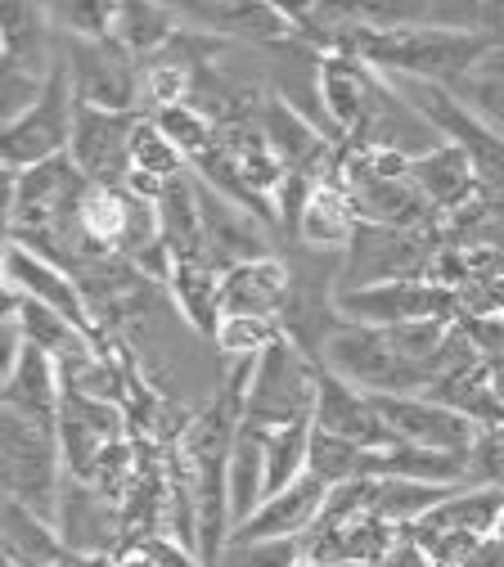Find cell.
Wrapping results in <instances>:
<instances>
[{
    "label": "cell",
    "instance_id": "1",
    "mask_svg": "<svg viewBox=\"0 0 504 567\" xmlns=\"http://www.w3.org/2000/svg\"><path fill=\"white\" fill-rule=\"evenodd\" d=\"M491 45H500V41L482 37V32H451V28H423V23H414V28L356 23L338 37V50L370 63L374 73L438 82V86H455Z\"/></svg>",
    "mask_w": 504,
    "mask_h": 567
},
{
    "label": "cell",
    "instance_id": "2",
    "mask_svg": "<svg viewBox=\"0 0 504 567\" xmlns=\"http://www.w3.org/2000/svg\"><path fill=\"white\" fill-rule=\"evenodd\" d=\"M0 477H6V501H19L45 523H54L68 468H63L59 433L50 423L23 419L14 410L0 414Z\"/></svg>",
    "mask_w": 504,
    "mask_h": 567
},
{
    "label": "cell",
    "instance_id": "3",
    "mask_svg": "<svg viewBox=\"0 0 504 567\" xmlns=\"http://www.w3.org/2000/svg\"><path fill=\"white\" fill-rule=\"evenodd\" d=\"M316 361L325 370H333L338 379H347L351 388H360L366 396H423L432 388V374L423 365H410L405 357H397V347L388 342L383 329L342 324L325 338Z\"/></svg>",
    "mask_w": 504,
    "mask_h": 567
},
{
    "label": "cell",
    "instance_id": "4",
    "mask_svg": "<svg viewBox=\"0 0 504 567\" xmlns=\"http://www.w3.org/2000/svg\"><path fill=\"white\" fill-rule=\"evenodd\" d=\"M320 396V361L307 357V347L284 338L257 357L253 388L244 401V423L253 429H284V423H311Z\"/></svg>",
    "mask_w": 504,
    "mask_h": 567
},
{
    "label": "cell",
    "instance_id": "5",
    "mask_svg": "<svg viewBox=\"0 0 504 567\" xmlns=\"http://www.w3.org/2000/svg\"><path fill=\"white\" fill-rule=\"evenodd\" d=\"M72 126H78V95H72L68 68L54 59L45 95L0 131V158H6V172H32L50 158H63L72 150Z\"/></svg>",
    "mask_w": 504,
    "mask_h": 567
},
{
    "label": "cell",
    "instance_id": "6",
    "mask_svg": "<svg viewBox=\"0 0 504 567\" xmlns=\"http://www.w3.org/2000/svg\"><path fill=\"white\" fill-rule=\"evenodd\" d=\"M59 63L68 68L72 95H78L82 109L135 113V100H140V86H144V68L117 41H78V37H68Z\"/></svg>",
    "mask_w": 504,
    "mask_h": 567
},
{
    "label": "cell",
    "instance_id": "7",
    "mask_svg": "<svg viewBox=\"0 0 504 567\" xmlns=\"http://www.w3.org/2000/svg\"><path fill=\"white\" fill-rule=\"evenodd\" d=\"M432 266H438V252H432L428 235L360 221L333 293L374 289V284H397V279H432Z\"/></svg>",
    "mask_w": 504,
    "mask_h": 567
},
{
    "label": "cell",
    "instance_id": "8",
    "mask_svg": "<svg viewBox=\"0 0 504 567\" xmlns=\"http://www.w3.org/2000/svg\"><path fill=\"white\" fill-rule=\"evenodd\" d=\"M333 311L360 329H397L414 320H460V293L438 279H397L374 289L333 293Z\"/></svg>",
    "mask_w": 504,
    "mask_h": 567
},
{
    "label": "cell",
    "instance_id": "9",
    "mask_svg": "<svg viewBox=\"0 0 504 567\" xmlns=\"http://www.w3.org/2000/svg\"><path fill=\"white\" fill-rule=\"evenodd\" d=\"M356 150H374V154H397L405 163H419L428 158L432 150L446 145V135L432 126L383 73L374 82V95L366 104V117H360V126L351 131Z\"/></svg>",
    "mask_w": 504,
    "mask_h": 567
},
{
    "label": "cell",
    "instance_id": "10",
    "mask_svg": "<svg viewBox=\"0 0 504 567\" xmlns=\"http://www.w3.org/2000/svg\"><path fill=\"white\" fill-rule=\"evenodd\" d=\"M383 423L392 442L401 446H419V451H432V455H451V460H473V446H477V423L428 401V396H374Z\"/></svg>",
    "mask_w": 504,
    "mask_h": 567
},
{
    "label": "cell",
    "instance_id": "11",
    "mask_svg": "<svg viewBox=\"0 0 504 567\" xmlns=\"http://www.w3.org/2000/svg\"><path fill=\"white\" fill-rule=\"evenodd\" d=\"M59 540L68 545V554L86 563V558H109L117 549V540L126 536V509L104 495L100 486L68 477L59 491V514H54Z\"/></svg>",
    "mask_w": 504,
    "mask_h": 567
},
{
    "label": "cell",
    "instance_id": "12",
    "mask_svg": "<svg viewBox=\"0 0 504 567\" xmlns=\"http://www.w3.org/2000/svg\"><path fill=\"white\" fill-rule=\"evenodd\" d=\"M140 113H104L78 104V126H72V163L100 189H126L131 181V140Z\"/></svg>",
    "mask_w": 504,
    "mask_h": 567
},
{
    "label": "cell",
    "instance_id": "13",
    "mask_svg": "<svg viewBox=\"0 0 504 567\" xmlns=\"http://www.w3.org/2000/svg\"><path fill=\"white\" fill-rule=\"evenodd\" d=\"M59 451H63V468L68 477L91 482L95 464L122 446V410L113 401H95V396H78L63 388V410H59Z\"/></svg>",
    "mask_w": 504,
    "mask_h": 567
},
{
    "label": "cell",
    "instance_id": "14",
    "mask_svg": "<svg viewBox=\"0 0 504 567\" xmlns=\"http://www.w3.org/2000/svg\"><path fill=\"white\" fill-rule=\"evenodd\" d=\"M6 289L37 302V307H50L59 311L63 320H72L78 329H86L95 338V316H91V298L82 293V284L72 279L59 261L23 248V244H6Z\"/></svg>",
    "mask_w": 504,
    "mask_h": 567
},
{
    "label": "cell",
    "instance_id": "15",
    "mask_svg": "<svg viewBox=\"0 0 504 567\" xmlns=\"http://www.w3.org/2000/svg\"><path fill=\"white\" fill-rule=\"evenodd\" d=\"M311 429H320L329 437H342L351 446H366V451L397 446L392 433H388V423H383V414H379V405H374V396L351 388L347 379H338L325 365H320V396H316Z\"/></svg>",
    "mask_w": 504,
    "mask_h": 567
},
{
    "label": "cell",
    "instance_id": "16",
    "mask_svg": "<svg viewBox=\"0 0 504 567\" xmlns=\"http://www.w3.org/2000/svg\"><path fill=\"white\" fill-rule=\"evenodd\" d=\"M401 532L388 527L374 514L351 518H320V527L307 536V563H351V567H383L397 549Z\"/></svg>",
    "mask_w": 504,
    "mask_h": 567
},
{
    "label": "cell",
    "instance_id": "17",
    "mask_svg": "<svg viewBox=\"0 0 504 567\" xmlns=\"http://www.w3.org/2000/svg\"><path fill=\"white\" fill-rule=\"evenodd\" d=\"M329 491L333 486H325L320 477L307 473L302 482H294L288 491L270 495V501L244 527H235L230 540H307L320 527V518H325Z\"/></svg>",
    "mask_w": 504,
    "mask_h": 567
},
{
    "label": "cell",
    "instance_id": "18",
    "mask_svg": "<svg viewBox=\"0 0 504 567\" xmlns=\"http://www.w3.org/2000/svg\"><path fill=\"white\" fill-rule=\"evenodd\" d=\"M288 266L279 257L244 261L222 275V316H257V320H279L288 311Z\"/></svg>",
    "mask_w": 504,
    "mask_h": 567
},
{
    "label": "cell",
    "instance_id": "19",
    "mask_svg": "<svg viewBox=\"0 0 504 567\" xmlns=\"http://www.w3.org/2000/svg\"><path fill=\"white\" fill-rule=\"evenodd\" d=\"M374 82H379V73L370 63H360L356 54H342V50L320 54L316 86H320V104H325V117H329L333 135H351L360 126L366 104L374 95Z\"/></svg>",
    "mask_w": 504,
    "mask_h": 567
},
{
    "label": "cell",
    "instance_id": "20",
    "mask_svg": "<svg viewBox=\"0 0 504 567\" xmlns=\"http://www.w3.org/2000/svg\"><path fill=\"white\" fill-rule=\"evenodd\" d=\"M0 401H6V410L23 414V419H37V423H50V429H54L59 410H63V374H59V361L28 342L19 370L10 379H0Z\"/></svg>",
    "mask_w": 504,
    "mask_h": 567
},
{
    "label": "cell",
    "instance_id": "21",
    "mask_svg": "<svg viewBox=\"0 0 504 567\" xmlns=\"http://www.w3.org/2000/svg\"><path fill=\"white\" fill-rule=\"evenodd\" d=\"M50 10L28 6V0H10L0 6V68H19V73H41L50 78V68L59 54H50Z\"/></svg>",
    "mask_w": 504,
    "mask_h": 567
},
{
    "label": "cell",
    "instance_id": "22",
    "mask_svg": "<svg viewBox=\"0 0 504 567\" xmlns=\"http://www.w3.org/2000/svg\"><path fill=\"white\" fill-rule=\"evenodd\" d=\"M410 176H414V185L428 194V203L438 212H464V207H473V198L482 189L473 158L460 145H451V140L442 150H432L428 158L410 163Z\"/></svg>",
    "mask_w": 504,
    "mask_h": 567
},
{
    "label": "cell",
    "instance_id": "23",
    "mask_svg": "<svg viewBox=\"0 0 504 567\" xmlns=\"http://www.w3.org/2000/svg\"><path fill=\"white\" fill-rule=\"evenodd\" d=\"M158 226H163V244H167L176 266L181 261H203L207 266V230H203V207H198V189H194L189 172L163 185Z\"/></svg>",
    "mask_w": 504,
    "mask_h": 567
},
{
    "label": "cell",
    "instance_id": "24",
    "mask_svg": "<svg viewBox=\"0 0 504 567\" xmlns=\"http://www.w3.org/2000/svg\"><path fill=\"white\" fill-rule=\"evenodd\" d=\"M356 230H360V212H356V203H351V194H347V185L338 181V176H329V181H320V189L311 194V203H307V212H302V221H298V239L307 244V248H351V239H356Z\"/></svg>",
    "mask_w": 504,
    "mask_h": 567
},
{
    "label": "cell",
    "instance_id": "25",
    "mask_svg": "<svg viewBox=\"0 0 504 567\" xmlns=\"http://www.w3.org/2000/svg\"><path fill=\"white\" fill-rule=\"evenodd\" d=\"M72 554L59 527L19 501H6V567H68Z\"/></svg>",
    "mask_w": 504,
    "mask_h": 567
},
{
    "label": "cell",
    "instance_id": "26",
    "mask_svg": "<svg viewBox=\"0 0 504 567\" xmlns=\"http://www.w3.org/2000/svg\"><path fill=\"white\" fill-rule=\"evenodd\" d=\"M226 501H230V523L244 527L261 505H266V455H261V433L244 423L230 464H226Z\"/></svg>",
    "mask_w": 504,
    "mask_h": 567
},
{
    "label": "cell",
    "instance_id": "27",
    "mask_svg": "<svg viewBox=\"0 0 504 567\" xmlns=\"http://www.w3.org/2000/svg\"><path fill=\"white\" fill-rule=\"evenodd\" d=\"M428 401H438L464 419H473L477 429H495V423H504V405L495 401L491 392V379H486V361L477 365H464V370H451L442 379H432V388L423 392Z\"/></svg>",
    "mask_w": 504,
    "mask_h": 567
},
{
    "label": "cell",
    "instance_id": "28",
    "mask_svg": "<svg viewBox=\"0 0 504 567\" xmlns=\"http://www.w3.org/2000/svg\"><path fill=\"white\" fill-rule=\"evenodd\" d=\"M261 135H266L270 154H275L288 172L329 163V158H325V140L316 135V126H307V117L294 113V104H288V100H270V109H266V117H261Z\"/></svg>",
    "mask_w": 504,
    "mask_h": 567
},
{
    "label": "cell",
    "instance_id": "29",
    "mask_svg": "<svg viewBox=\"0 0 504 567\" xmlns=\"http://www.w3.org/2000/svg\"><path fill=\"white\" fill-rule=\"evenodd\" d=\"M172 37H176V10L150 6V0H122V6H117L113 41L122 50H131L135 59L150 63V54H167Z\"/></svg>",
    "mask_w": 504,
    "mask_h": 567
},
{
    "label": "cell",
    "instance_id": "30",
    "mask_svg": "<svg viewBox=\"0 0 504 567\" xmlns=\"http://www.w3.org/2000/svg\"><path fill=\"white\" fill-rule=\"evenodd\" d=\"M257 433H261V455H266V501H270V495L307 477L311 423H284V429H257Z\"/></svg>",
    "mask_w": 504,
    "mask_h": 567
},
{
    "label": "cell",
    "instance_id": "31",
    "mask_svg": "<svg viewBox=\"0 0 504 567\" xmlns=\"http://www.w3.org/2000/svg\"><path fill=\"white\" fill-rule=\"evenodd\" d=\"M451 91H455V100H460L473 117H482V122L504 140V41L491 45Z\"/></svg>",
    "mask_w": 504,
    "mask_h": 567
},
{
    "label": "cell",
    "instance_id": "32",
    "mask_svg": "<svg viewBox=\"0 0 504 567\" xmlns=\"http://www.w3.org/2000/svg\"><path fill=\"white\" fill-rule=\"evenodd\" d=\"M167 284L181 316L198 333H216V324H222V270H212L203 261H181Z\"/></svg>",
    "mask_w": 504,
    "mask_h": 567
},
{
    "label": "cell",
    "instance_id": "33",
    "mask_svg": "<svg viewBox=\"0 0 504 567\" xmlns=\"http://www.w3.org/2000/svg\"><path fill=\"white\" fill-rule=\"evenodd\" d=\"M181 14H198V23L230 37H248V41H279L294 28L288 10L279 6H185Z\"/></svg>",
    "mask_w": 504,
    "mask_h": 567
},
{
    "label": "cell",
    "instance_id": "34",
    "mask_svg": "<svg viewBox=\"0 0 504 567\" xmlns=\"http://www.w3.org/2000/svg\"><path fill=\"white\" fill-rule=\"evenodd\" d=\"M189 172V158L172 145V140L163 135V126L154 117H140L135 126V140H131V176H144V181H176Z\"/></svg>",
    "mask_w": 504,
    "mask_h": 567
},
{
    "label": "cell",
    "instance_id": "35",
    "mask_svg": "<svg viewBox=\"0 0 504 567\" xmlns=\"http://www.w3.org/2000/svg\"><path fill=\"white\" fill-rule=\"evenodd\" d=\"M284 324L279 320H257V316H222L212 342L222 347V357L230 361H257L261 351H270L275 342H284Z\"/></svg>",
    "mask_w": 504,
    "mask_h": 567
},
{
    "label": "cell",
    "instance_id": "36",
    "mask_svg": "<svg viewBox=\"0 0 504 567\" xmlns=\"http://www.w3.org/2000/svg\"><path fill=\"white\" fill-rule=\"evenodd\" d=\"M50 23L78 41H113V23H117V6L109 0H68V6H45Z\"/></svg>",
    "mask_w": 504,
    "mask_h": 567
},
{
    "label": "cell",
    "instance_id": "37",
    "mask_svg": "<svg viewBox=\"0 0 504 567\" xmlns=\"http://www.w3.org/2000/svg\"><path fill=\"white\" fill-rule=\"evenodd\" d=\"M154 122L163 126V135L172 140V145L194 163V158H203L216 140H222V131H216L194 104H176V109H158L154 113Z\"/></svg>",
    "mask_w": 504,
    "mask_h": 567
},
{
    "label": "cell",
    "instance_id": "38",
    "mask_svg": "<svg viewBox=\"0 0 504 567\" xmlns=\"http://www.w3.org/2000/svg\"><path fill=\"white\" fill-rule=\"evenodd\" d=\"M216 567H307V540H230Z\"/></svg>",
    "mask_w": 504,
    "mask_h": 567
},
{
    "label": "cell",
    "instance_id": "39",
    "mask_svg": "<svg viewBox=\"0 0 504 567\" xmlns=\"http://www.w3.org/2000/svg\"><path fill=\"white\" fill-rule=\"evenodd\" d=\"M185 91H189V68H185V59L167 54V59H150V63H144V95H150L158 109L189 104Z\"/></svg>",
    "mask_w": 504,
    "mask_h": 567
},
{
    "label": "cell",
    "instance_id": "40",
    "mask_svg": "<svg viewBox=\"0 0 504 567\" xmlns=\"http://www.w3.org/2000/svg\"><path fill=\"white\" fill-rule=\"evenodd\" d=\"M45 82L41 73H19V68H0V122H19L41 95H45Z\"/></svg>",
    "mask_w": 504,
    "mask_h": 567
},
{
    "label": "cell",
    "instance_id": "41",
    "mask_svg": "<svg viewBox=\"0 0 504 567\" xmlns=\"http://www.w3.org/2000/svg\"><path fill=\"white\" fill-rule=\"evenodd\" d=\"M469 482L504 491V423L477 433V446H473V460H469Z\"/></svg>",
    "mask_w": 504,
    "mask_h": 567
},
{
    "label": "cell",
    "instance_id": "42",
    "mask_svg": "<svg viewBox=\"0 0 504 567\" xmlns=\"http://www.w3.org/2000/svg\"><path fill=\"white\" fill-rule=\"evenodd\" d=\"M455 329L469 338V347L482 361H500L504 357V311H486V316H460Z\"/></svg>",
    "mask_w": 504,
    "mask_h": 567
},
{
    "label": "cell",
    "instance_id": "43",
    "mask_svg": "<svg viewBox=\"0 0 504 567\" xmlns=\"http://www.w3.org/2000/svg\"><path fill=\"white\" fill-rule=\"evenodd\" d=\"M140 549L154 567H203L198 549H189L181 536H167V532H154V536H140Z\"/></svg>",
    "mask_w": 504,
    "mask_h": 567
},
{
    "label": "cell",
    "instance_id": "44",
    "mask_svg": "<svg viewBox=\"0 0 504 567\" xmlns=\"http://www.w3.org/2000/svg\"><path fill=\"white\" fill-rule=\"evenodd\" d=\"M383 567H432V558H428V554H423V549L401 532V540H397V549L388 554V563H383Z\"/></svg>",
    "mask_w": 504,
    "mask_h": 567
},
{
    "label": "cell",
    "instance_id": "45",
    "mask_svg": "<svg viewBox=\"0 0 504 567\" xmlns=\"http://www.w3.org/2000/svg\"><path fill=\"white\" fill-rule=\"evenodd\" d=\"M464 567H504V540H500V536H486V540L464 558Z\"/></svg>",
    "mask_w": 504,
    "mask_h": 567
},
{
    "label": "cell",
    "instance_id": "46",
    "mask_svg": "<svg viewBox=\"0 0 504 567\" xmlns=\"http://www.w3.org/2000/svg\"><path fill=\"white\" fill-rule=\"evenodd\" d=\"M486 379H491V392H495V401L504 405V357H500V361H486Z\"/></svg>",
    "mask_w": 504,
    "mask_h": 567
},
{
    "label": "cell",
    "instance_id": "47",
    "mask_svg": "<svg viewBox=\"0 0 504 567\" xmlns=\"http://www.w3.org/2000/svg\"><path fill=\"white\" fill-rule=\"evenodd\" d=\"M113 567H154V563H150V558H144V549L135 545L131 554H122V558H113Z\"/></svg>",
    "mask_w": 504,
    "mask_h": 567
},
{
    "label": "cell",
    "instance_id": "48",
    "mask_svg": "<svg viewBox=\"0 0 504 567\" xmlns=\"http://www.w3.org/2000/svg\"><path fill=\"white\" fill-rule=\"evenodd\" d=\"M307 567H351V563H307Z\"/></svg>",
    "mask_w": 504,
    "mask_h": 567
},
{
    "label": "cell",
    "instance_id": "49",
    "mask_svg": "<svg viewBox=\"0 0 504 567\" xmlns=\"http://www.w3.org/2000/svg\"><path fill=\"white\" fill-rule=\"evenodd\" d=\"M495 536H500V540H504V514H500V532H495Z\"/></svg>",
    "mask_w": 504,
    "mask_h": 567
},
{
    "label": "cell",
    "instance_id": "50",
    "mask_svg": "<svg viewBox=\"0 0 504 567\" xmlns=\"http://www.w3.org/2000/svg\"><path fill=\"white\" fill-rule=\"evenodd\" d=\"M68 567H78V563H68Z\"/></svg>",
    "mask_w": 504,
    "mask_h": 567
}]
</instances>
